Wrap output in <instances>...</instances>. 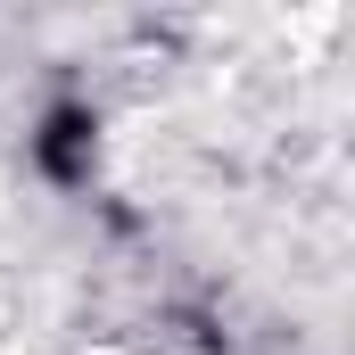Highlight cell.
<instances>
[{
	"label": "cell",
	"instance_id": "1",
	"mask_svg": "<svg viewBox=\"0 0 355 355\" xmlns=\"http://www.w3.org/2000/svg\"><path fill=\"white\" fill-rule=\"evenodd\" d=\"M33 166L58 182V190H83L91 166H99V116H91L83 99H58L50 116H42V132H33Z\"/></svg>",
	"mask_w": 355,
	"mask_h": 355
}]
</instances>
